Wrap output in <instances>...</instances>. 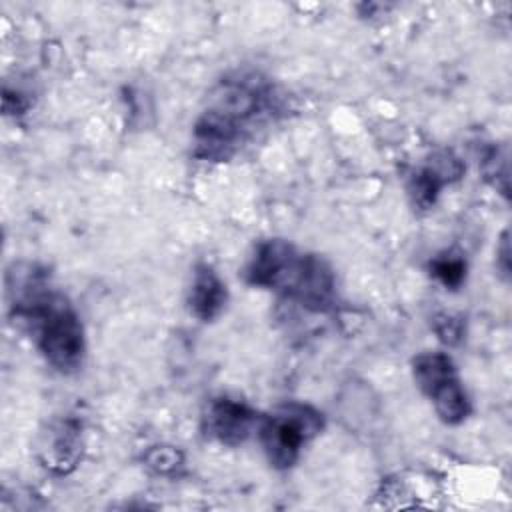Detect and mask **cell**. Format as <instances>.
Wrapping results in <instances>:
<instances>
[{
  "label": "cell",
  "mask_w": 512,
  "mask_h": 512,
  "mask_svg": "<svg viewBox=\"0 0 512 512\" xmlns=\"http://www.w3.org/2000/svg\"><path fill=\"white\" fill-rule=\"evenodd\" d=\"M8 308L34 338L44 360L62 374L82 366L86 340L80 316L70 300L50 286L44 270L14 266L8 272Z\"/></svg>",
  "instance_id": "cell-1"
},
{
  "label": "cell",
  "mask_w": 512,
  "mask_h": 512,
  "mask_svg": "<svg viewBox=\"0 0 512 512\" xmlns=\"http://www.w3.org/2000/svg\"><path fill=\"white\" fill-rule=\"evenodd\" d=\"M272 110V86L258 74L222 80L194 124V156L212 162L228 160Z\"/></svg>",
  "instance_id": "cell-2"
},
{
  "label": "cell",
  "mask_w": 512,
  "mask_h": 512,
  "mask_svg": "<svg viewBox=\"0 0 512 512\" xmlns=\"http://www.w3.org/2000/svg\"><path fill=\"white\" fill-rule=\"evenodd\" d=\"M246 280L312 312H328L334 306L336 280L328 262L282 238L262 240L254 248L246 266Z\"/></svg>",
  "instance_id": "cell-3"
},
{
  "label": "cell",
  "mask_w": 512,
  "mask_h": 512,
  "mask_svg": "<svg viewBox=\"0 0 512 512\" xmlns=\"http://www.w3.org/2000/svg\"><path fill=\"white\" fill-rule=\"evenodd\" d=\"M322 428L324 416L320 410L304 402H288L260 418L256 430L268 462L278 470H288Z\"/></svg>",
  "instance_id": "cell-4"
},
{
  "label": "cell",
  "mask_w": 512,
  "mask_h": 512,
  "mask_svg": "<svg viewBox=\"0 0 512 512\" xmlns=\"http://www.w3.org/2000/svg\"><path fill=\"white\" fill-rule=\"evenodd\" d=\"M412 376L444 424L456 426L470 416V398L448 354L438 350L420 352L412 360Z\"/></svg>",
  "instance_id": "cell-5"
},
{
  "label": "cell",
  "mask_w": 512,
  "mask_h": 512,
  "mask_svg": "<svg viewBox=\"0 0 512 512\" xmlns=\"http://www.w3.org/2000/svg\"><path fill=\"white\" fill-rule=\"evenodd\" d=\"M258 422L260 418L246 402L220 396L208 402L202 416V430L210 440L224 446H238L258 428Z\"/></svg>",
  "instance_id": "cell-6"
},
{
  "label": "cell",
  "mask_w": 512,
  "mask_h": 512,
  "mask_svg": "<svg viewBox=\"0 0 512 512\" xmlns=\"http://www.w3.org/2000/svg\"><path fill=\"white\" fill-rule=\"evenodd\" d=\"M462 172H464V166L460 158H456L452 152L436 154L426 166L416 170L414 176L410 178L408 190L414 204L422 210L430 208L436 202L440 190L448 182L460 178Z\"/></svg>",
  "instance_id": "cell-7"
},
{
  "label": "cell",
  "mask_w": 512,
  "mask_h": 512,
  "mask_svg": "<svg viewBox=\"0 0 512 512\" xmlns=\"http://www.w3.org/2000/svg\"><path fill=\"white\" fill-rule=\"evenodd\" d=\"M228 292L226 284L208 264H198L192 274V284L188 290L190 314L202 322L214 320L226 306Z\"/></svg>",
  "instance_id": "cell-8"
},
{
  "label": "cell",
  "mask_w": 512,
  "mask_h": 512,
  "mask_svg": "<svg viewBox=\"0 0 512 512\" xmlns=\"http://www.w3.org/2000/svg\"><path fill=\"white\" fill-rule=\"evenodd\" d=\"M430 270H432V276L440 280L446 288H458L466 278V262L460 254H454V252L438 254L430 262Z\"/></svg>",
  "instance_id": "cell-9"
},
{
  "label": "cell",
  "mask_w": 512,
  "mask_h": 512,
  "mask_svg": "<svg viewBox=\"0 0 512 512\" xmlns=\"http://www.w3.org/2000/svg\"><path fill=\"white\" fill-rule=\"evenodd\" d=\"M146 460H148V466H152L154 470H158L162 474L174 470L180 464L178 452H174L170 448H154V450H150Z\"/></svg>",
  "instance_id": "cell-10"
},
{
  "label": "cell",
  "mask_w": 512,
  "mask_h": 512,
  "mask_svg": "<svg viewBox=\"0 0 512 512\" xmlns=\"http://www.w3.org/2000/svg\"><path fill=\"white\" fill-rule=\"evenodd\" d=\"M436 332H438L440 340H444L448 344H456L462 338V326L452 316H444L442 320H438Z\"/></svg>",
  "instance_id": "cell-11"
}]
</instances>
